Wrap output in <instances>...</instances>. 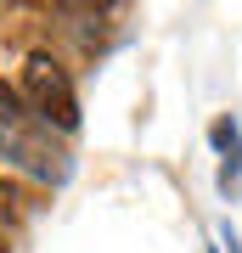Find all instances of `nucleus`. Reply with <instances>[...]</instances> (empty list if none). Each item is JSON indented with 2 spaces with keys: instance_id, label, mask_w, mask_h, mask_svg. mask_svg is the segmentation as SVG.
Returning <instances> with one entry per match:
<instances>
[{
  "instance_id": "obj_1",
  "label": "nucleus",
  "mask_w": 242,
  "mask_h": 253,
  "mask_svg": "<svg viewBox=\"0 0 242 253\" xmlns=\"http://www.w3.org/2000/svg\"><path fill=\"white\" fill-rule=\"evenodd\" d=\"M0 158L40 186H68L73 180L68 146L51 141V124H40L34 107L23 101V90H11V84H0Z\"/></svg>"
},
{
  "instance_id": "obj_2",
  "label": "nucleus",
  "mask_w": 242,
  "mask_h": 253,
  "mask_svg": "<svg viewBox=\"0 0 242 253\" xmlns=\"http://www.w3.org/2000/svg\"><path fill=\"white\" fill-rule=\"evenodd\" d=\"M23 101L34 107L40 124L62 129V135H73V129H79V90H73L68 68L56 62L51 51H34V56L23 62Z\"/></svg>"
},
{
  "instance_id": "obj_3",
  "label": "nucleus",
  "mask_w": 242,
  "mask_h": 253,
  "mask_svg": "<svg viewBox=\"0 0 242 253\" xmlns=\"http://www.w3.org/2000/svg\"><path fill=\"white\" fill-rule=\"evenodd\" d=\"M208 141H214V152H220V158H242V135H237L231 113H220L214 124H208Z\"/></svg>"
},
{
  "instance_id": "obj_4",
  "label": "nucleus",
  "mask_w": 242,
  "mask_h": 253,
  "mask_svg": "<svg viewBox=\"0 0 242 253\" xmlns=\"http://www.w3.org/2000/svg\"><path fill=\"white\" fill-rule=\"evenodd\" d=\"M17 203H23V191L0 180V219H17Z\"/></svg>"
},
{
  "instance_id": "obj_5",
  "label": "nucleus",
  "mask_w": 242,
  "mask_h": 253,
  "mask_svg": "<svg viewBox=\"0 0 242 253\" xmlns=\"http://www.w3.org/2000/svg\"><path fill=\"white\" fill-rule=\"evenodd\" d=\"M225 242H231V253H242V242H237V231H231V225H225Z\"/></svg>"
},
{
  "instance_id": "obj_6",
  "label": "nucleus",
  "mask_w": 242,
  "mask_h": 253,
  "mask_svg": "<svg viewBox=\"0 0 242 253\" xmlns=\"http://www.w3.org/2000/svg\"><path fill=\"white\" fill-rule=\"evenodd\" d=\"M0 253H11V248H6V236H0Z\"/></svg>"
},
{
  "instance_id": "obj_7",
  "label": "nucleus",
  "mask_w": 242,
  "mask_h": 253,
  "mask_svg": "<svg viewBox=\"0 0 242 253\" xmlns=\"http://www.w3.org/2000/svg\"><path fill=\"white\" fill-rule=\"evenodd\" d=\"M208 253H220V248H208Z\"/></svg>"
}]
</instances>
